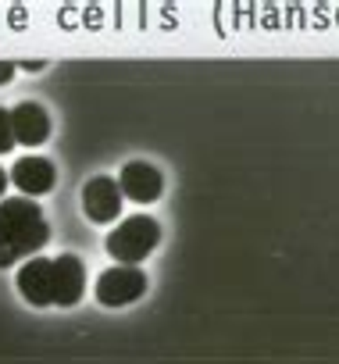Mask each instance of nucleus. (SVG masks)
Segmentation results:
<instances>
[{
    "label": "nucleus",
    "instance_id": "obj_11",
    "mask_svg": "<svg viewBox=\"0 0 339 364\" xmlns=\"http://www.w3.org/2000/svg\"><path fill=\"white\" fill-rule=\"evenodd\" d=\"M8 182H11V178H8V171L0 168V200H4V193H8Z\"/></svg>",
    "mask_w": 339,
    "mask_h": 364
},
{
    "label": "nucleus",
    "instance_id": "obj_3",
    "mask_svg": "<svg viewBox=\"0 0 339 364\" xmlns=\"http://www.w3.org/2000/svg\"><path fill=\"white\" fill-rule=\"evenodd\" d=\"M157 243H161V222L154 215H129L104 240L111 261L132 264V268H139V261H146L157 250Z\"/></svg>",
    "mask_w": 339,
    "mask_h": 364
},
{
    "label": "nucleus",
    "instance_id": "obj_10",
    "mask_svg": "<svg viewBox=\"0 0 339 364\" xmlns=\"http://www.w3.org/2000/svg\"><path fill=\"white\" fill-rule=\"evenodd\" d=\"M15 68H18L15 61H0V86H8L15 79Z\"/></svg>",
    "mask_w": 339,
    "mask_h": 364
},
{
    "label": "nucleus",
    "instance_id": "obj_5",
    "mask_svg": "<svg viewBox=\"0 0 339 364\" xmlns=\"http://www.w3.org/2000/svg\"><path fill=\"white\" fill-rule=\"evenodd\" d=\"M122 190L111 175H97L82 186V215L97 225H111L122 215Z\"/></svg>",
    "mask_w": 339,
    "mask_h": 364
},
{
    "label": "nucleus",
    "instance_id": "obj_8",
    "mask_svg": "<svg viewBox=\"0 0 339 364\" xmlns=\"http://www.w3.org/2000/svg\"><path fill=\"white\" fill-rule=\"evenodd\" d=\"M11 129H15V143L22 146H40L50 136V114L43 104L36 100H22L11 107Z\"/></svg>",
    "mask_w": 339,
    "mask_h": 364
},
{
    "label": "nucleus",
    "instance_id": "obj_6",
    "mask_svg": "<svg viewBox=\"0 0 339 364\" xmlns=\"http://www.w3.org/2000/svg\"><path fill=\"white\" fill-rule=\"evenodd\" d=\"M118 190L122 197H129L132 204H154L164 193V175L150 164V161H129L118 171Z\"/></svg>",
    "mask_w": 339,
    "mask_h": 364
},
{
    "label": "nucleus",
    "instance_id": "obj_1",
    "mask_svg": "<svg viewBox=\"0 0 339 364\" xmlns=\"http://www.w3.org/2000/svg\"><path fill=\"white\" fill-rule=\"evenodd\" d=\"M15 286L22 300L33 307H75L86 293V268L75 254H61V257L36 254L18 268Z\"/></svg>",
    "mask_w": 339,
    "mask_h": 364
},
{
    "label": "nucleus",
    "instance_id": "obj_9",
    "mask_svg": "<svg viewBox=\"0 0 339 364\" xmlns=\"http://www.w3.org/2000/svg\"><path fill=\"white\" fill-rule=\"evenodd\" d=\"M15 150V129H11V111L0 107V154Z\"/></svg>",
    "mask_w": 339,
    "mask_h": 364
},
{
    "label": "nucleus",
    "instance_id": "obj_12",
    "mask_svg": "<svg viewBox=\"0 0 339 364\" xmlns=\"http://www.w3.org/2000/svg\"><path fill=\"white\" fill-rule=\"evenodd\" d=\"M22 68H26V72H40V68H43V61H22Z\"/></svg>",
    "mask_w": 339,
    "mask_h": 364
},
{
    "label": "nucleus",
    "instance_id": "obj_4",
    "mask_svg": "<svg viewBox=\"0 0 339 364\" xmlns=\"http://www.w3.org/2000/svg\"><path fill=\"white\" fill-rule=\"evenodd\" d=\"M150 289V279L143 268H132V264H111L97 275V286H93V296L100 307H129L136 304L143 293Z\"/></svg>",
    "mask_w": 339,
    "mask_h": 364
},
{
    "label": "nucleus",
    "instance_id": "obj_2",
    "mask_svg": "<svg viewBox=\"0 0 339 364\" xmlns=\"http://www.w3.org/2000/svg\"><path fill=\"white\" fill-rule=\"evenodd\" d=\"M47 240H50V225L40 204H33L29 197L0 200V268L36 257L47 247Z\"/></svg>",
    "mask_w": 339,
    "mask_h": 364
},
{
    "label": "nucleus",
    "instance_id": "obj_7",
    "mask_svg": "<svg viewBox=\"0 0 339 364\" xmlns=\"http://www.w3.org/2000/svg\"><path fill=\"white\" fill-rule=\"evenodd\" d=\"M8 178L15 182V186H18L29 200H36V197H43V193H50V190H54V182H58V168H54V161H50V157L26 154V157H18V161L11 164Z\"/></svg>",
    "mask_w": 339,
    "mask_h": 364
}]
</instances>
